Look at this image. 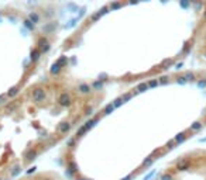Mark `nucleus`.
<instances>
[{
    "label": "nucleus",
    "mask_w": 206,
    "mask_h": 180,
    "mask_svg": "<svg viewBox=\"0 0 206 180\" xmlns=\"http://www.w3.org/2000/svg\"><path fill=\"white\" fill-rule=\"evenodd\" d=\"M44 97H45V93H44V90H41V89H37V90L32 92V99H34V102H41V100H44Z\"/></svg>",
    "instance_id": "f257e3e1"
},
{
    "label": "nucleus",
    "mask_w": 206,
    "mask_h": 180,
    "mask_svg": "<svg viewBox=\"0 0 206 180\" xmlns=\"http://www.w3.org/2000/svg\"><path fill=\"white\" fill-rule=\"evenodd\" d=\"M188 166H189V160L188 159H181L176 165V169L178 170H185V169H188Z\"/></svg>",
    "instance_id": "f03ea898"
},
{
    "label": "nucleus",
    "mask_w": 206,
    "mask_h": 180,
    "mask_svg": "<svg viewBox=\"0 0 206 180\" xmlns=\"http://www.w3.org/2000/svg\"><path fill=\"white\" fill-rule=\"evenodd\" d=\"M59 103L62 104V106H69L71 104V99H69V96L66 93H63L61 97H59Z\"/></svg>",
    "instance_id": "7ed1b4c3"
},
{
    "label": "nucleus",
    "mask_w": 206,
    "mask_h": 180,
    "mask_svg": "<svg viewBox=\"0 0 206 180\" xmlns=\"http://www.w3.org/2000/svg\"><path fill=\"white\" fill-rule=\"evenodd\" d=\"M40 48H41V51H48V42L47 41H45V39H44V41H42V39H41L40 41Z\"/></svg>",
    "instance_id": "20e7f679"
},
{
    "label": "nucleus",
    "mask_w": 206,
    "mask_h": 180,
    "mask_svg": "<svg viewBox=\"0 0 206 180\" xmlns=\"http://www.w3.org/2000/svg\"><path fill=\"white\" fill-rule=\"evenodd\" d=\"M106 11H107V8H102V11H99V13H96L95 16L92 17V20H93V21H95V20H97V18H99V17H100V16H103V14H104Z\"/></svg>",
    "instance_id": "39448f33"
},
{
    "label": "nucleus",
    "mask_w": 206,
    "mask_h": 180,
    "mask_svg": "<svg viewBox=\"0 0 206 180\" xmlns=\"http://www.w3.org/2000/svg\"><path fill=\"white\" fill-rule=\"evenodd\" d=\"M183 78H185V80H193V79H195V75H193L192 72H186V73L183 75Z\"/></svg>",
    "instance_id": "423d86ee"
},
{
    "label": "nucleus",
    "mask_w": 206,
    "mask_h": 180,
    "mask_svg": "<svg viewBox=\"0 0 206 180\" xmlns=\"http://www.w3.org/2000/svg\"><path fill=\"white\" fill-rule=\"evenodd\" d=\"M69 127H71V125H69V124H66V123H63V124H62V125H61V127H59V131H61V132H66V131H68V130H69Z\"/></svg>",
    "instance_id": "0eeeda50"
},
{
    "label": "nucleus",
    "mask_w": 206,
    "mask_h": 180,
    "mask_svg": "<svg viewBox=\"0 0 206 180\" xmlns=\"http://www.w3.org/2000/svg\"><path fill=\"white\" fill-rule=\"evenodd\" d=\"M79 90L82 92V93H87V92L90 90V87L87 86V85H80V86H79Z\"/></svg>",
    "instance_id": "6e6552de"
},
{
    "label": "nucleus",
    "mask_w": 206,
    "mask_h": 180,
    "mask_svg": "<svg viewBox=\"0 0 206 180\" xmlns=\"http://www.w3.org/2000/svg\"><path fill=\"white\" fill-rule=\"evenodd\" d=\"M185 138H186V135H185V134H179V135H176V138H175V141L176 142H182L183 139H185Z\"/></svg>",
    "instance_id": "1a4fd4ad"
},
{
    "label": "nucleus",
    "mask_w": 206,
    "mask_h": 180,
    "mask_svg": "<svg viewBox=\"0 0 206 180\" xmlns=\"http://www.w3.org/2000/svg\"><path fill=\"white\" fill-rule=\"evenodd\" d=\"M200 127H202V124H200V123H195L193 125L190 127V130H192V131H198V130H200Z\"/></svg>",
    "instance_id": "9d476101"
},
{
    "label": "nucleus",
    "mask_w": 206,
    "mask_h": 180,
    "mask_svg": "<svg viewBox=\"0 0 206 180\" xmlns=\"http://www.w3.org/2000/svg\"><path fill=\"white\" fill-rule=\"evenodd\" d=\"M148 89V85L147 83H141L140 86H138V92H144V90H147Z\"/></svg>",
    "instance_id": "9b49d317"
},
{
    "label": "nucleus",
    "mask_w": 206,
    "mask_h": 180,
    "mask_svg": "<svg viewBox=\"0 0 206 180\" xmlns=\"http://www.w3.org/2000/svg\"><path fill=\"white\" fill-rule=\"evenodd\" d=\"M38 55H40V51H37V49H35V51L32 52V55H31V59H32V61H37V59H38Z\"/></svg>",
    "instance_id": "f8f14e48"
},
{
    "label": "nucleus",
    "mask_w": 206,
    "mask_h": 180,
    "mask_svg": "<svg viewBox=\"0 0 206 180\" xmlns=\"http://www.w3.org/2000/svg\"><path fill=\"white\" fill-rule=\"evenodd\" d=\"M51 72H52V73H58V72H59V65H58V63L54 65V66H52V69H51Z\"/></svg>",
    "instance_id": "ddd939ff"
},
{
    "label": "nucleus",
    "mask_w": 206,
    "mask_h": 180,
    "mask_svg": "<svg viewBox=\"0 0 206 180\" xmlns=\"http://www.w3.org/2000/svg\"><path fill=\"white\" fill-rule=\"evenodd\" d=\"M113 109H114V106H113V104H109V106L106 107V110H104V111H106V114H109L110 111H113Z\"/></svg>",
    "instance_id": "4468645a"
},
{
    "label": "nucleus",
    "mask_w": 206,
    "mask_h": 180,
    "mask_svg": "<svg viewBox=\"0 0 206 180\" xmlns=\"http://www.w3.org/2000/svg\"><path fill=\"white\" fill-rule=\"evenodd\" d=\"M17 92H18V90H17V87H14V89H11V90L8 92V96H14Z\"/></svg>",
    "instance_id": "2eb2a0df"
},
{
    "label": "nucleus",
    "mask_w": 206,
    "mask_h": 180,
    "mask_svg": "<svg viewBox=\"0 0 206 180\" xmlns=\"http://www.w3.org/2000/svg\"><path fill=\"white\" fill-rule=\"evenodd\" d=\"M198 86L199 87H205L206 86V79H205V80H200V82H198Z\"/></svg>",
    "instance_id": "dca6fc26"
},
{
    "label": "nucleus",
    "mask_w": 206,
    "mask_h": 180,
    "mask_svg": "<svg viewBox=\"0 0 206 180\" xmlns=\"http://www.w3.org/2000/svg\"><path fill=\"white\" fill-rule=\"evenodd\" d=\"M151 163H152V158H148L147 160H144V165H145V166H148V165H151Z\"/></svg>",
    "instance_id": "f3484780"
},
{
    "label": "nucleus",
    "mask_w": 206,
    "mask_h": 180,
    "mask_svg": "<svg viewBox=\"0 0 206 180\" xmlns=\"http://www.w3.org/2000/svg\"><path fill=\"white\" fill-rule=\"evenodd\" d=\"M157 85H158V82H157V80H151L150 83H148V86H151V87L157 86Z\"/></svg>",
    "instance_id": "a211bd4d"
},
{
    "label": "nucleus",
    "mask_w": 206,
    "mask_h": 180,
    "mask_svg": "<svg viewBox=\"0 0 206 180\" xmlns=\"http://www.w3.org/2000/svg\"><path fill=\"white\" fill-rule=\"evenodd\" d=\"M34 156H35V152H30V153L27 155V159H32Z\"/></svg>",
    "instance_id": "6ab92c4d"
},
{
    "label": "nucleus",
    "mask_w": 206,
    "mask_h": 180,
    "mask_svg": "<svg viewBox=\"0 0 206 180\" xmlns=\"http://www.w3.org/2000/svg\"><path fill=\"white\" fill-rule=\"evenodd\" d=\"M172 177H171V174H164L162 176V180H171Z\"/></svg>",
    "instance_id": "aec40b11"
},
{
    "label": "nucleus",
    "mask_w": 206,
    "mask_h": 180,
    "mask_svg": "<svg viewBox=\"0 0 206 180\" xmlns=\"http://www.w3.org/2000/svg\"><path fill=\"white\" fill-rule=\"evenodd\" d=\"M166 82H168V78H161V80H159V83H162V85H165Z\"/></svg>",
    "instance_id": "412c9836"
},
{
    "label": "nucleus",
    "mask_w": 206,
    "mask_h": 180,
    "mask_svg": "<svg viewBox=\"0 0 206 180\" xmlns=\"http://www.w3.org/2000/svg\"><path fill=\"white\" fill-rule=\"evenodd\" d=\"M120 104H121V99L116 100V103H114V107H117V106H120Z\"/></svg>",
    "instance_id": "4be33fe9"
},
{
    "label": "nucleus",
    "mask_w": 206,
    "mask_h": 180,
    "mask_svg": "<svg viewBox=\"0 0 206 180\" xmlns=\"http://www.w3.org/2000/svg\"><path fill=\"white\" fill-rule=\"evenodd\" d=\"M111 7H113V8H117V7H120V3H114V4H111Z\"/></svg>",
    "instance_id": "5701e85b"
},
{
    "label": "nucleus",
    "mask_w": 206,
    "mask_h": 180,
    "mask_svg": "<svg viewBox=\"0 0 206 180\" xmlns=\"http://www.w3.org/2000/svg\"><path fill=\"white\" fill-rule=\"evenodd\" d=\"M205 17H206V14H205Z\"/></svg>",
    "instance_id": "b1692460"
}]
</instances>
